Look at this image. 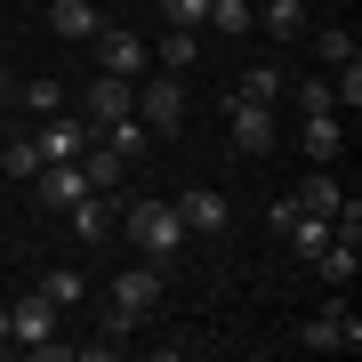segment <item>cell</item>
Masks as SVG:
<instances>
[{"label":"cell","instance_id":"obj_1","mask_svg":"<svg viewBox=\"0 0 362 362\" xmlns=\"http://www.w3.org/2000/svg\"><path fill=\"white\" fill-rule=\"evenodd\" d=\"M121 233H129L145 258H177V250H185V218H177V202H129Z\"/></svg>","mask_w":362,"mask_h":362},{"label":"cell","instance_id":"obj_2","mask_svg":"<svg viewBox=\"0 0 362 362\" xmlns=\"http://www.w3.org/2000/svg\"><path fill=\"white\" fill-rule=\"evenodd\" d=\"M137 121H145L153 137H177V129H185V81L145 73V81H137Z\"/></svg>","mask_w":362,"mask_h":362},{"label":"cell","instance_id":"obj_3","mask_svg":"<svg viewBox=\"0 0 362 362\" xmlns=\"http://www.w3.org/2000/svg\"><path fill=\"white\" fill-rule=\"evenodd\" d=\"M97 57H105V73H121V81H145V73H153V40L129 33V25H97Z\"/></svg>","mask_w":362,"mask_h":362},{"label":"cell","instance_id":"obj_4","mask_svg":"<svg viewBox=\"0 0 362 362\" xmlns=\"http://www.w3.org/2000/svg\"><path fill=\"white\" fill-rule=\"evenodd\" d=\"M298 346H314V354H338V346H362V322H354V306H338V298H330V306L322 314H306V322H298Z\"/></svg>","mask_w":362,"mask_h":362},{"label":"cell","instance_id":"obj_5","mask_svg":"<svg viewBox=\"0 0 362 362\" xmlns=\"http://www.w3.org/2000/svg\"><path fill=\"white\" fill-rule=\"evenodd\" d=\"M89 129H105V121H121V113H137V81H121V73H97L89 89H81V105H73Z\"/></svg>","mask_w":362,"mask_h":362},{"label":"cell","instance_id":"obj_6","mask_svg":"<svg viewBox=\"0 0 362 362\" xmlns=\"http://www.w3.org/2000/svg\"><path fill=\"white\" fill-rule=\"evenodd\" d=\"M226 137H233V153H274V137H282V105H233V113H226Z\"/></svg>","mask_w":362,"mask_h":362},{"label":"cell","instance_id":"obj_7","mask_svg":"<svg viewBox=\"0 0 362 362\" xmlns=\"http://www.w3.org/2000/svg\"><path fill=\"white\" fill-rule=\"evenodd\" d=\"M89 137H97V129L65 105V113H40V137H33V145H40V161H81V153H89Z\"/></svg>","mask_w":362,"mask_h":362},{"label":"cell","instance_id":"obj_8","mask_svg":"<svg viewBox=\"0 0 362 362\" xmlns=\"http://www.w3.org/2000/svg\"><path fill=\"white\" fill-rule=\"evenodd\" d=\"M57 314H65V306H57V298H40V290H25V298H16V306H8V338H16V346H49V338H57Z\"/></svg>","mask_w":362,"mask_h":362},{"label":"cell","instance_id":"obj_9","mask_svg":"<svg viewBox=\"0 0 362 362\" xmlns=\"http://www.w3.org/2000/svg\"><path fill=\"white\" fill-rule=\"evenodd\" d=\"M153 306H161V258H145V266H129V274H113V314L145 322Z\"/></svg>","mask_w":362,"mask_h":362},{"label":"cell","instance_id":"obj_10","mask_svg":"<svg viewBox=\"0 0 362 362\" xmlns=\"http://www.w3.org/2000/svg\"><path fill=\"white\" fill-rule=\"evenodd\" d=\"M298 153L330 169L338 153H346V113H298Z\"/></svg>","mask_w":362,"mask_h":362},{"label":"cell","instance_id":"obj_11","mask_svg":"<svg viewBox=\"0 0 362 362\" xmlns=\"http://www.w3.org/2000/svg\"><path fill=\"white\" fill-rule=\"evenodd\" d=\"M40 202H49V209H73L81 194H89V177H81V161H40Z\"/></svg>","mask_w":362,"mask_h":362},{"label":"cell","instance_id":"obj_12","mask_svg":"<svg viewBox=\"0 0 362 362\" xmlns=\"http://www.w3.org/2000/svg\"><path fill=\"white\" fill-rule=\"evenodd\" d=\"M177 218H185V233H226V194L194 185V194H177Z\"/></svg>","mask_w":362,"mask_h":362},{"label":"cell","instance_id":"obj_13","mask_svg":"<svg viewBox=\"0 0 362 362\" xmlns=\"http://www.w3.org/2000/svg\"><path fill=\"white\" fill-rule=\"evenodd\" d=\"M97 25L105 16L89 8V0H49V33L57 40H97Z\"/></svg>","mask_w":362,"mask_h":362},{"label":"cell","instance_id":"obj_14","mask_svg":"<svg viewBox=\"0 0 362 362\" xmlns=\"http://www.w3.org/2000/svg\"><path fill=\"white\" fill-rule=\"evenodd\" d=\"M314 274H322L330 290H346L354 274H362V242H338V233H330V242H322V258H314Z\"/></svg>","mask_w":362,"mask_h":362},{"label":"cell","instance_id":"obj_15","mask_svg":"<svg viewBox=\"0 0 362 362\" xmlns=\"http://www.w3.org/2000/svg\"><path fill=\"white\" fill-rule=\"evenodd\" d=\"M338 194H346V185H338L322 161H314L306 177H298V194H290V202H298V209H314V218H330V209H338Z\"/></svg>","mask_w":362,"mask_h":362},{"label":"cell","instance_id":"obj_16","mask_svg":"<svg viewBox=\"0 0 362 362\" xmlns=\"http://www.w3.org/2000/svg\"><path fill=\"white\" fill-rule=\"evenodd\" d=\"M121 169H129V161H121L105 137H89V153H81V177H89V194H113V185H121Z\"/></svg>","mask_w":362,"mask_h":362},{"label":"cell","instance_id":"obj_17","mask_svg":"<svg viewBox=\"0 0 362 362\" xmlns=\"http://www.w3.org/2000/svg\"><path fill=\"white\" fill-rule=\"evenodd\" d=\"M282 89H290L282 65H250L242 81H233V105H282Z\"/></svg>","mask_w":362,"mask_h":362},{"label":"cell","instance_id":"obj_18","mask_svg":"<svg viewBox=\"0 0 362 362\" xmlns=\"http://www.w3.org/2000/svg\"><path fill=\"white\" fill-rule=\"evenodd\" d=\"M65 218H73V233H81V242H105V233H113V202H105V194H81L73 209H65Z\"/></svg>","mask_w":362,"mask_h":362},{"label":"cell","instance_id":"obj_19","mask_svg":"<svg viewBox=\"0 0 362 362\" xmlns=\"http://www.w3.org/2000/svg\"><path fill=\"white\" fill-rule=\"evenodd\" d=\"M282 242H290V250H298V258H306V266H314V258H322V242H330V218H314V209H298V218L282 226Z\"/></svg>","mask_w":362,"mask_h":362},{"label":"cell","instance_id":"obj_20","mask_svg":"<svg viewBox=\"0 0 362 362\" xmlns=\"http://www.w3.org/2000/svg\"><path fill=\"white\" fill-rule=\"evenodd\" d=\"M194 65H202V33L169 25V33H161V73H194Z\"/></svg>","mask_w":362,"mask_h":362},{"label":"cell","instance_id":"obj_21","mask_svg":"<svg viewBox=\"0 0 362 362\" xmlns=\"http://www.w3.org/2000/svg\"><path fill=\"white\" fill-rule=\"evenodd\" d=\"M97 137H105V145H113V153H121V161H137V153H145V145H153V129H145V121H137V113H121V121H105V129H97Z\"/></svg>","mask_w":362,"mask_h":362},{"label":"cell","instance_id":"obj_22","mask_svg":"<svg viewBox=\"0 0 362 362\" xmlns=\"http://www.w3.org/2000/svg\"><path fill=\"white\" fill-rule=\"evenodd\" d=\"M258 25H266L274 40H306V33H314V25H306V0H274V8L258 16Z\"/></svg>","mask_w":362,"mask_h":362},{"label":"cell","instance_id":"obj_23","mask_svg":"<svg viewBox=\"0 0 362 362\" xmlns=\"http://www.w3.org/2000/svg\"><path fill=\"white\" fill-rule=\"evenodd\" d=\"M40 298H57V306H81V290H89V282H81V274L73 266H40V282H33Z\"/></svg>","mask_w":362,"mask_h":362},{"label":"cell","instance_id":"obj_24","mask_svg":"<svg viewBox=\"0 0 362 362\" xmlns=\"http://www.w3.org/2000/svg\"><path fill=\"white\" fill-rule=\"evenodd\" d=\"M314 57H322V65H346V57H362L354 25H322V33H314Z\"/></svg>","mask_w":362,"mask_h":362},{"label":"cell","instance_id":"obj_25","mask_svg":"<svg viewBox=\"0 0 362 362\" xmlns=\"http://www.w3.org/2000/svg\"><path fill=\"white\" fill-rule=\"evenodd\" d=\"M0 169H8L16 185H33V177H40V145H33V137H16V145H0Z\"/></svg>","mask_w":362,"mask_h":362},{"label":"cell","instance_id":"obj_26","mask_svg":"<svg viewBox=\"0 0 362 362\" xmlns=\"http://www.w3.org/2000/svg\"><path fill=\"white\" fill-rule=\"evenodd\" d=\"M209 25H218V33H250L258 8H250V0H209Z\"/></svg>","mask_w":362,"mask_h":362},{"label":"cell","instance_id":"obj_27","mask_svg":"<svg viewBox=\"0 0 362 362\" xmlns=\"http://www.w3.org/2000/svg\"><path fill=\"white\" fill-rule=\"evenodd\" d=\"M290 105H298V113H338V105H330V81H290Z\"/></svg>","mask_w":362,"mask_h":362},{"label":"cell","instance_id":"obj_28","mask_svg":"<svg viewBox=\"0 0 362 362\" xmlns=\"http://www.w3.org/2000/svg\"><path fill=\"white\" fill-rule=\"evenodd\" d=\"M161 16L185 25V33H202V25H209V0H161Z\"/></svg>","mask_w":362,"mask_h":362},{"label":"cell","instance_id":"obj_29","mask_svg":"<svg viewBox=\"0 0 362 362\" xmlns=\"http://www.w3.org/2000/svg\"><path fill=\"white\" fill-rule=\"evenodd\" d=\"M25 105L33 113H65V81H25Z\"/></svg>","mask_w":362,"mask_h":362},{"label":"cell","instance_id":"obj_30","mask_svg":"<svg viewBox=\"0 0 362 362\" xmlns=\"http://www.w3.org/2000/svg\"><path fill=\"white\" fill-rule=\"evenodd\" d=\"M8 89H16V73H0V97H8Z\"/></svg>","mask_w":362,"mask_h":362},{"label":"cell","instance_id":"obj_31","mask_svg":"<svg viewBox=\"0 0 362 362\" xmlns=\"http://www.w3.org/2000/svg\"><path fill=\"white\" fill-rule=\"evenodd\" d=\"M0 338H8V306H0Z\"/></svg>","mask_w":362,"mask_h":362}]
</instances>
